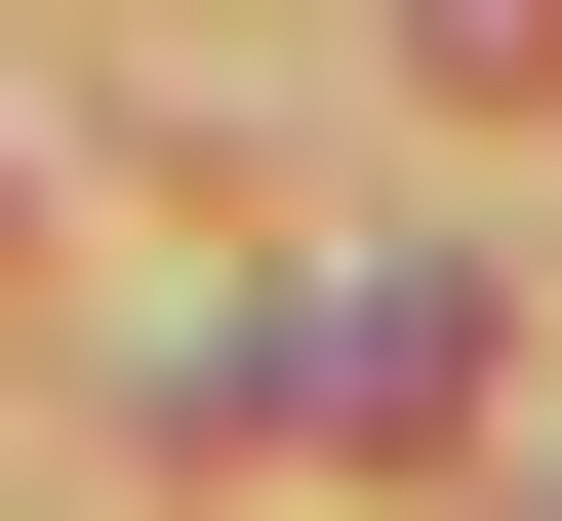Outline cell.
<instances>
[{"label": "cell", "instance_id": "1", "mask_svg": "<svg viewBox=\"0 0 562 521\" xmlns=\"http://www.w3.org/2000/svg\"><path fill=\"white\" fill-rule=\"evenodd\" d=\"M442 401H482V281H322L241 361V441H442Z\"/></svg>", "mask_w": 562, "mask_h": 521}, {"label": "cell", "instance_id": "2", "mask_svg": "<svg viewBox=\"0 0 562 521\" xmlns=\"http://www.w3.org/2000/svg\"><path fill=\"white\" fill-rule=\"evenodd\" d=\"M402 41H442V81H482V121H522V81H562V0H402Z\"/></svg>", "mask_w": 562, "mask_h": 521}]
</instances>
